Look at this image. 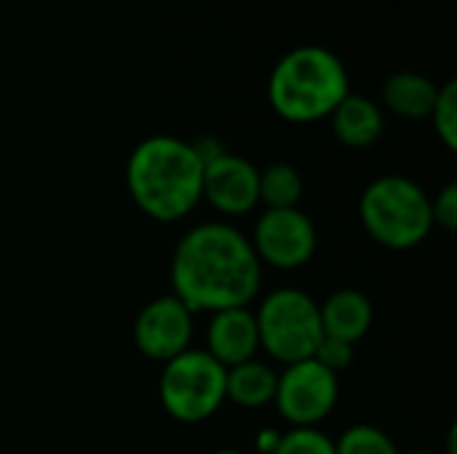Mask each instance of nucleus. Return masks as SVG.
Wrapping results in <instances>:
<instances>
[{"label":"nucleus","mask_w":457,"mask_h":454,"mask_svg":"<svg viewBox=\"0 0 457 454\" xmlns=\"http://www.w3.org/2000/svg\"><path fill=\"white\" fill-rule=\"evenodd\" d=\"M434 120L436 136L442 139V144L447 150H457V83L447 80L445 86H439L436 94V104L428 115Z\"/></svg>","instance_id":"obj_18"},{"label":"nucleus","mask_w":457,"mask_h":454,"mask_svg":"<svg viewBox=\"0 0 457 454\" xmlns=\"http://www.w3.org/2000/svg\"><path fill=\"white\" fill-rule=\"evenodd\" d=\"M313 359H316L321 367H327L332 375L340 377V372L351 369V364H353V345H351V343H343V340H335V337H324V340L319 343Z\"/></svg>","instance_id":"obj_20"},{"label":"nucleus","mask_w":457,"mask_h":454,"mask_svg":"<svg viewBox=\"0 0 457 454\" xmlns=\"http://www.w3.org/2000/svg\"><path fill=\"white\" fill-rule=\"evenodd\" d=\"M447 454H457V428L453 425L447 433Z\"/></svg>","instance_id":"obj_23"},{"label":"nucleus","mask_w":457,"mask_h":454,"mask_svg":"<svg viewBox=\"0 0 457 454\" xmlns=\"http://www.w3.org/2000/svg\"><path fill=\"white\" fill-rule=\"evenodd\" d=\"M337 399L340 377L316 359H305L284 367L276 383L273 407L289 428H319L335 412Z\"/></svg>","instance_id":"obj_7"},{"label":"nucleus","mask_w":457,"mask_h":454,"mask_svg":"<svg viewBox=\"0 0 457 454\" xmlns=\"http://www.w3.org/2000/svg\"><path fill=\"white\" fill-rule=\"evenodd\" d=\"M436 94H439V86L423 72H412V70L394 72L383 86L386 107L394 115L407 118V120L428 118L436 104Z\"/></svg>","instance_id":"obj_14"},{"label":"nucleus","mask_w":457,"mask_h":454,"mask_svg":"<svg viewBox=\"0 0 457 454\" xmlns=\"http://www.w3.org/2000/svg\"><path fill=\"white\" fill-rule=\"evenodd\" d=\"M212 454H244V452H238V450H217V452H212Z\"/></svg>","instance_id":"obj_24"},{"label":"nucleus","mask_w":457,"mask_h":454,"mask_svg":"<svg viewBox=\"0 0 457 454\" xmlns=\"http://www.w3.org/2000/svg\"><path fill=\"white\" fill-rule=\"evenodd\" d=\"M260 348L278 364L289 367L313 359L319 343L324 340L319 302L303 289H276L265 294L254 310Z\"/></svg>","instance_id":"obj_5"},{"label":"nucleus","mask_w":457,"mask_h":454,"mask_svg":"<svg viewBox=\"0 0 457 454\" xmlns=\"http://www.w3.org/2000/svg\"><path fill=\"white\" fill-rule=\"evenodd\" d=\"M260 351V332L254 310L228 308L212 313L206 326V353L225 369L246 364Z\"/></svg>","instance_id":"obj_11"},{"label":"nucleus","mask_w":457,"mask_h":454,"mask_svg":"<svg viewBox=\"0 0 457 454\" xmlns=\"http://www.w3.org/2000/svg\"><path fill=\"white\" fill-rule=\"evenodd\" d=\"M225 375L206 351L190 348L161 367L158 399L169 417L185 425L214 417L225 404Z\"/></svg>","instance_id":"obj_6"},{"label":"nucleus","mask_w":457,"mask_h":454,"mask_svg":"<svg viewBox=\"0 0 457 454\" xmlns=\"http://www.w3.org/2000/svg\"><path fill=\"white\" fill-rule=\"evenodd\" d=\"M126 187L150 219L179 222L204 201V163L187 139L155 134L131 150Z\"/></svg>","instance_id":"obj_2"},{"label":"nucleus","mask_w":457,"mask_h":454,"mask_svg":"<svg viewBox=\"0 0 457 454\" xmlns=\"http://www.w3.org/2000/svg\"><path fill=\"white\" fill-rule=\"evenodd\" d=\"M359 219L375 244L391 252H410L434 230L431 195L404 174H383L364 187Z\"/></svg>","instance_id":"obj_4"},{"label":"nucleus","mask_w":457,"mask_h":454,"mask_svg":"<svg viewBox=\"0 0 457 454\" xmlns=\"http://www.w3.org/2000/svg\"><path fill=\"white\" fill-rule=\"evenodd\" d=\"M335 450L337 454H402L386 431L370 423L345 428L340 439H335Z\"/></svg>","instance_id":"obj_17"},{"label":"nucleus","mask_w":457,"mask_h":454,"mask_svg":"<svg viewBox=\"0 0 457 454\" xmlns=\"http://www.w3.org/2000/svg\"><path fill=\"white\" fill-rule=\"evenodd\" d=\"M278 372L268 367L265 361H246L225 375V401L241 407V409H262L273 404L276 396Z\"/></svg>","instance_id":"obj_15"},{"label":"nucleus","mask_w":457,"mask_h":454,"mask_svg":"<svg viewBox=\"0 0 457 454\" xmlns=\"http://www.w3.org/2000/svg\"><path fill=\"white\" fill-rule=\"evenodd\" d=\"M204 201L225 217H244L260 206V169L236 155L222 153L204 166Z\"/></svg>","instance_id":"obj_10"},{"label":"nucleus","mask_w":457,"mask_h":454,"mask_svg":"<svg viewBox=\"0 0 457 454\" xmlns=\"http://www.w3.org/2000/svg\"><path fill=\"white\" fill-rule=\"evenodd\" d=\"M193 310L174 294L150 300L134 321L137 351L158 364L177 359L193 348Z\"/></svg>","instance_id":"obj_9"},{"label":"nucleus","mask_w":457,"mask_h":454,"mask_svg":"<svg viewBox=\"0 0 457 454\" xmlns=\"http://www.w3.org/2000/svg\"><path fill=\"white\" fill-rule=\"evenodd\" d=\"M351 94V78L343 59L324 45H300L287 51L270 78L268 99L287 123H319Z\"/></svg>","instance_id":"obj_3"},{"label":"nucleus","mask_w":457,"mask_h":454,"mask_svg":"<svg viewBox=\"0 0 457 454\" xmlns=\"http://www.w3.org/2000/svg\"><path fill=\"white\" fill-rule=\"evenodd\" d=\"M273 454H337L335 439L319 428H289L281 431V442Z\"/></svg>","instance_id":"obj_19"},{"label":"nucleus","mask_w":457,"mask_h":454,"mask_svg":"<svg viewBox=\"0 0 457 454\" xmlns=\"http://www.w3.org/2000/svg\"><path fill=\"white\" fill-rule=\"evenodd\" d=\"M252 249L260 265L276 270L305 268L319 246L313 219L297 209H265L252 230Z\"/></svg>","instance_id":"obj_8"},{"label":"nucleus","mask_w":457,"mask_h":454,"mask_svg":"<svg viewBox=\"0 0 457 454\" xmlns=\"http://www.w3.org/2000/svg\"><path fill=\"white\" fill-rule=\"evenodd\" d=\"M321 332L324 337H335L343 343L356 345L372 329V302L359 289H337L324 302H319Z\"/></svg>","instance_id":"obj_12"},{"label":"nucleus","mask_w":457,"mask_h":454,"mask_svg":"<svg viewBox=\"0 0 457 454\" xmlns=\"http://www.w3.org/2000/svg\"><path fill=\"white\" fill-rule=\"evenodd\" d=\"M171 294L193 313L249 308L262 286V265L252 241L228 222H201L174 246Z\"/></svg>","instance_id":"obj_1"},{"label":"nucleus","mask_w":457,"mask_h":454,"mask_svg":"<svg viewBox=\"0 0 457 454\" xmlns=\"http://www.w3.org/2000/svg\"><path fill=\"white\" fill-rule=\"evenodd\" d=\"M278 442H281V431H276V428H262V431L257 433V439H254V450L260 454H273L276 452V447H278Z\"/></svg>","instance_id":"obj_22"},{"label":"nucleus","mask_w":457,"mask_h":454,"mask_svg":"<svg viewBox=\"0 0 457 454\" xmlns=\"http://www.w3.org/2000/svg\"><path fill=\"white\" fill-rule=\"evenodd\" d=\"M303 190V177L289 163H270L260 171V203L265 209H297Z\"/></svg>","instance_id":"obj_16"},{"label":"nucleus","mask_w":457,"mask_h":454,"mask_svg":"<svg viewBox=\"0 0 457 454\" xmlns=\"http://www.w3.org/2000/svg\"><path fill=\"white\" fill-rule=\"evenodd\" d=\"M332 131L337 136L340 144L351 147V150H364L372 147L386 128V118L383 110L364 94H348L335 112L329 115Z\"/></svg>","instance_id":"obj_13"},{"label":"nucleus","mask_w":457,"mask_h":454,"mask_svg":"<svg viewBox=\"0 0 457 454\" xmlns=\"http://www.w3.org/2000/svg\"><path fill=\"white\" fill-rule=\"evenodd\" d=\"M431 217L434 227H442L447 233L457 230V185L450 182L439 190L436 198H431Z\"/></svg>","instance_id":"obj_21"},{"label":"nucleus","mask_w":457,"mask_h":454,"mask_svg":"<svg viewBox=\"0 0 457 454\" xmlns=\"http://www.w3.org/2000/svg\"><path fill=\"white\" fill-rule=\"evenodd\" d=\"M407 454H434V452H428V450H412V452H407Z\"/></svg>","instance_id":"obj_25"}]
</instances>
